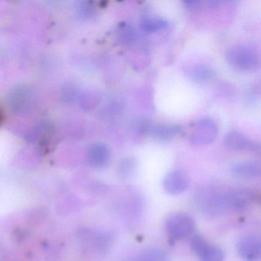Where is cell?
<instances>
[{
  "mask_svg": "<svg viewBox=\"0 0 261 261\" xmlns=\"http://www.w3.org/2000/svg\"><path fill=\"white\" fill-rule=\"evenodd\" d=\"M229 63L243 71H253L259 66V56L254 49L247 45H237L227 53Z\"/></svg>",
  "mask_w": 261,
  "mask_h": 261,
  "instance_id": "1",
  "label": "cell"
},
{
  "mask_svg": "<svg viewBox=\"0 0 261 261\" xmlns=\"http://www.w3.org/2000/svg\"><path fill=\"white\" fill-rule=\"evenodd\" d=\"M166 230L172 239L179 241L190 236L195 230V221L189 214L176 212L166 221Z\"/></svg>",
  "mask_w": 261,
  "mask_h": 261,
  "instance_id": "2",
  "label": "cell"
},
{
  "mask_svg": "<svg viewBox=\"0 0 261 261\" xmlns=\"http://www.w3.org/2000/svg\"><path fill=\"white\" fill-rule=\"evenodd\" d=\"M257 199V195L251 189H241L226 193V209L243 212L248 209Z\"/></svg>",
  "mask_w": 261,
  "mask_h": 261,
  "instance_id": "3",
  "label": "cell"
},
{
  "mask_svg": "<svg viewBox=\"0 0 261 261\" xmlns=\"http://www.w3.org/2000/svg\"><path fill=\"white\" fill-rule=\"evenodd\" d=\"M216 122L211 118H203L195 124L190 140L193 144L205 145L212 143L218 135Z\"/></svg>",
  "mask_w": 261,
  "mask_h": 261,
  "instance_id": "4",
  "label": "cell"
},
{
  "mask_svg": "<svg viewBox=\"0 0 261 261\" xmlns=\"http://www.w3.org/2000/svg\"><path fill=\"white\" fill-rule=\"evenodd\" d=\"M237 250L244 261H260V238L256 235L243 237L238 241Z\"/></svg>",
  "mask_w": 261,
  "mask_h": 261,
  "instance_id": "5",
  "label": "cell"
},
{
  "mask_svg": "<svg viewBox=\"0 0 261 261\" xmlns=\"http://www.w3.org/2000/svg\"><path fill=\"white\" fill-rule=\"evenodd\" d=\"M189 186V177L181 171L169 172L163 179V188L169 195H180L186 192Z\"/></svg>",
  "mask_w": 261,
  "mask_h": 261,
  "instance_id": "6",
  "label": "cell"
},
{
  "mask_svg": "<svg viewBox=\"0 0 261 261\" xmlns=\"http://www.w3.org/2000/svg\"><path fill=\"white\" fill-rule=\"evenodd\" d=\"M224 145L227 149L233 151H250L257 152L259 146L249 140L244 134L238 131H230L224 140Z\"/></svg>",
  "mask_w": 261,
  "mask_h": 261,
  "instance_id": "7",
  "label": "cell"
},
{
  "mask_svg": "<svg viewBox=\"0 0 261 261\" xmlns=\"http://www.w3.org/2000/svg\"><path fill=\"white\" fill-rule=\"evenodd\" d=\"M231 174L238 179H256L261 175L260 163L253 160L236 163L232 166Z\"/></svg>",
  "mask_w": 261,
  "mask_h": 261,
  "instance_id": "8",
  "label": "cell"
},
{
  "mask_svg": "<svg viewBox=\"0 0 261 261\" xmlns=\"http://www.w3.org/2000/svg\"><path fill=\"white\" fill-rule=\"evenodd\" d=\"M111 158L109 148L105 143H94L88 150V162L96 168H103L108 165Z\"/></svg>",
  "mask_w": 261,
  "mask_h": 261,
  "instance_id": "9",
  "label": "cell"
},
{
  "mask_svg": "<svg viewBox=\"0 0 261 261\" xmlns=\"http://www.w3.org/2000/svg\"><path fill=\"white\" fill-rule=\"evenodd\" d=\"M178 132L177 126L167 123H158L152 126L151 125L148 134L155 141L167 143L173 140Z\"/></svg>",
  "mask_w": 261,
  "mask_h": 261,
  "instance_id": "10",
  "label": "cell"
},
{
  "mask_svg": "<svg viewBox=\"0 0 261 261\" xmlns=\"http://www.w3.org/2000/svg\"><path fill=\"white\" fill-rule=\"evenodd\" d=\"M186 76L193 82L204 84L210 82L215 77V73L210 67L204 65H197L188 68Z\"/></svg>",
  "mask_w": 261,
  "mask_h": 261,
  "instance_id": "11",
  "label": "cell"
},
{
  "mask_svg": "<svg viewBox=\"0 0 261 261\" xmlns=\"http://www.w3.org/2000/svg\"><path fill=\"white\" fill-rule=\"evenodd\" d=\"M168 27V22L163 18L153 15L143 16L140 21V27L146 33H155Z\"/></svg>",
  "mask_w": 261,
  "mask_h": 261,
  "instance_id": "12",
  "label": "cell"
},
{
  "mask_svg": "<svg viewBox=\"0 0 261 261\" xmlns=\"http://www.w3.org/2000/svg\"><path fill=\"white\" fill-rule=\"evenodd\" d=\"M137 33L134 27L125 23L120 25L117 34L118 42L123 45H131L136 42Z\"/></svg>",
  "mask_w": 261,
  "mask_h": 261,
  "instance_id": "13",
  "label": "cell"
},
{
  "mask_svg": "<svg viewBox=\"0 0 261 261\" xmlns=\"http://www.w3.org/2000/svg\"><path fill=\"white\" fill-rule=\"evenodd\" d=\"M131 261H169V258L168 253L162 249L150 248Z\"/></svg>",
  "mask_w": 261,
  "mask_h": 261,
  "instance_id": "14",
  "label": "cell"
},
{
  "mask_svg": "<svg viewBox=\"0 0 261 261\" xmlns=\"http://www.w3.org/2000/svg\"><path fill=\"white\" fill-rule=\"evenodd\" d=\"M137 168V160L134 157H128V158L123 159L121 162L119 163L118 175L120 178L127 179L131 178L135 173Z\"/></svg>",
  "mask_w": 261,
  "mask_h": 261,
  "instance_id": "15",
  "label": "cell"
},
{
  "mask_svg": "<svg viewBox=\"0 0 261 261\" xmlns=\"http://www.w3.org/2000/svg\"><path fill=\"white\" fill-rule=\"evenodd\" d=\"M198 257L201 261H224V253L218 247L208 245Z\"/></svg>",
  "mask_w": 261,
  "mask_h": 261,
  "instance_id": "16",
  "label": "cell"
},
{
  "mask_svg": "<svg viewBox=\"0 0 261 261\" xmlns=\"http://www.w3.org/2000/svg\"><path fill=\"white\" fill-rule=\"evenodd\" d=\"M208 245L207 241L200 235H194L191 240V247L198 256L204 251Z\"/></svg>",
  "mask_w": 261,
  "mask_h": 261,
  "instance_id": "17",
  "label": "cell"
},
{
  "mask_svg": "<svg viewBox=\"0 0 261 261\" xmlns=\"http://www.w3.org/2000/svg\"><path fill=\"white\" fill-rule=\"evenodd\" d=\"M3 121V114L2 112H1V110H0V124L2 123Z\"/></svg>",
  "mask_w": 261,
  "mask_h": 261,
  "instance_id": "18",
  "label": "cell"
}]
</instances>
